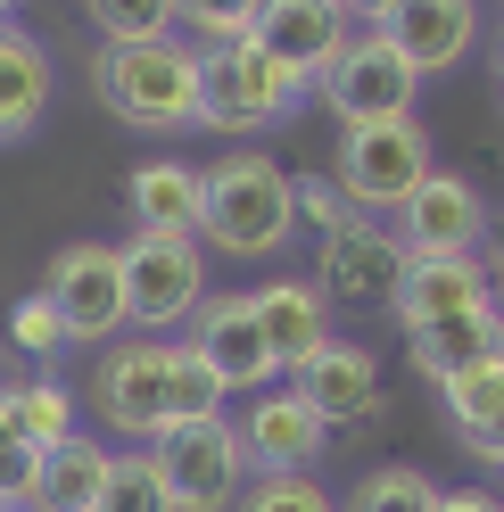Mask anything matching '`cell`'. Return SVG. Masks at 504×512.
Returning a JSON list of instances; mask_svg holds the SVG:
<instances>
[{
	"instance_id": "cell-1",
	"label": "cell",
	"mask_w": 504,
	"mask_h": 512,
	"mask_svg": "<svg viewBox=\"0 0 504 512\" xmlns=\"http://www.w3.org/2000/svg\"><path fill=\"white\" fill-rule=\"evenodd\" d=\"M91 405L116 438H166L174 422H207L224 413L215 372L191 356V339H108L100 372H91Z\"/></svg>"
},
{
	"instance_id": "cell-2",
	"label": "cell",
	"mask_w": 504,
	"mask_h": 512,
	"mask_svg": "<svg viewBox=\"0 0 504 512\" xmlns=\"http://www.w3.org/2000/svg\"><path fill=\"white\" fill-rule=\"evenodd\" d=\"M91 91L100 108L141 124V133H191L199 124V50L166 42H100L91 58Z\"/></svg>"
},
{
	"instance_id": "cell-3",
	"label": "cell",
	"mask_w": 504,
	"mask_h": 512,
	"mask_svg": "<svg viewBox=\"0 0 504 512\" xmlns=\"http://www.w3.org/2000/svg\"><path fill=\"white\" fill-rule=\"evenodd\" d=\"M199 232L224 256H281L298 232V174H281L265 149H232L207 166V215Z\"/></svg>"
},
{
	"instance_id": "cell-4",
	"label": "cell",
	"mask_w": 504,
	"mask_h": 512,
	"mask_svg": "<svg viewBox=\"0 0 504 512\" xmlns=\"http://www.w3.org/2000/svg\"><path fill=\"white\" fill-rule=\"evenodd\" d=\"M306 100V83L281 67L273 50L257 42H215L199 58V124H215V133H265V124H281Z\"/></svg>"
},
{
	"instance_id": "cell-5",
	"label": "cell",
	"mask_w": 504,
	"mask_h": 512,
	"mask_svg": "<svg viewBox=\"0 0 504 512\" xmlns=\"http://www.w3.org/2000/svg\"><path fill=\"white\" fill-rule=\"evenodd\" d=\"M149 463L166 479L174 512H232L248 488V446H240V422H224V413L174 422L166 438H149Z\"/></svg>"
},
{
	"instance_id": "cell-6",
	"label": "cell",
	"mask_w": 504,
	"mask_h": 512,
	"mask_svg": "<svg viewBox=\"0 0 504 512\" xmlns=\"http://www.w3.org/2000/svg\"><path fill=\"white\" fill-rule=\"evenodd\" d=\"M430 166H438V157H430L422 116H389V124H348V133H339L331 182L356 199V215H397L405 190H414Z\"/></svg>"
},
{
	"instance_id": "cell-7",
	"label": "cell",
	"mask_w": 504,
	"mask_h": 512,
	"mask_svg": "<svg viewBox=\"0 0 504 512\" xmlns=\"http://www.w3.org/2000/svg\"><path fill=\"white\" fill-rule=\"evenodd\" d=\"M124 306H133V323L157 339L174 323H191L207 306V256L199 240H174V232H133L124 240Z\"/></svg>"
},
{
	"instance_id": "cell-8",
	"label": "cell",
	"mask_w": 504,
	"mask_h": 512,
	"mask_svg": "<svg viewBox=\"0 0 504 512\" xmlns=\"http://www.w3.org/2000/svg\"><path fill=\"white\" fill-rule=\"evenodd\" d=\"M314 290L339 314H397V290H405V248L389 240V223H348L314 248Z\"/></svg>"
},
{
	"instance_id": "cell-9",
	"label": "cell",
	"mask_w": 504,
	"mask_h": 512,
	"mask_svg": "<svg viewBox=\"0 0 504 512\" xmlns=\"http://www.w3.org/2000/svg\"><path fill=\"white\" fill-rule=\"evenodd\" d=\"M50 306L67 314V339L75 347H108L124 323H133V306H124V248L108 240H75L50 256Z\"/></svg>"
},
{
	"instance_id": "cell-10",
	"label": "cell",
	"mask_w": 504,
	"mask_h": 512,
	"mask_svg": "<svg viewBox=\"0 0 504 512\" xmlns=\"http://www.w3.org/2000/svg\"><path fill=\"white\" fill-rule=\"evenodd\" d=\"M414 91H422V75L405 67V50L389 34H348V50H339L331 75H323V108L339 116V133H348V124L414 116Z\"/></svg>"
},
{
	"instance_id": "cell-11",
	"label": "cell",
	"mask_w": 504,
	"mask_h": 512,
	"mask_svg": "<svg viewBox=\"0 0 504 512\" xmlns=\"http://www.w3.org/2000/svg\"><path fill=\"white\" fill-rule=\"evenodd\" d=\"M488 199L471 190V174H422L414 190H405V207L389 215V240L405 248V256H480V240H488Z\"/></svg>"
},
{
	"instance_id": "cell-12",
	"label": "cell",
	"mask_w": 504,
	"mask_h": 512,
	"mask_svg": "<svg viewBox=\"0 0 504 512\" xmlns=\"http://www.w3.org/2000/svg\"><path fill=\"white\" fill-rule=\"evenodd\" d=\"M191 356L215 372V389H224V397H257L265 380H273V347H265L257 306H248V298H207L191 314Z\"/></svg>"
},
{
	"instance_id": "cell-13",
	"label": "cell",
	"mask_w": 504,
	"mask_h": 512,
	"mask_svg": "<svg viewBox=\"0 0 504 512\" xmlns=\"http://www.w3.org/2000/svg\"><path fill=\"white\" fill-rule=\"evenodd\" d=\"M248 42L273 50L298 83H323L331 58L348 50V9H339V0H265L257 25H248Z\"/></svg>"
},
{
	"instance_id": "cell-14",
	"label": "cell",
	"mask_w": 504,
	"mask_h": 512,
	"mask_svg": "<svg viewBox=\"0 0 504 512\" xmlns=\"http://www.w3.org/2000/svg\"><path fill=\"white\" fill-rule=\"evenodd\" d=\"M240 446H248V471H314L331 446V422L298 389H257L240 413Z\"/></svg>"
},
{
	"instance_id": "cell-15",
	"label": "cell",
	"mask_w": 504,
	"mask_h": 512,
	"mask_svg": "<svg viewBox=\"0 0 504 512\" xmlns=\"http://www.w3.org/2000/svg\"><path fill=\"white\" fill-rule=\"evenodd\" d=\"M290 389L323 413L331 430H339V422H372V413H381V356L356 347V339H323V347L298 364Z\"/></svg>"
},
{
	"instance_id": "cell-16",
	"label": "cell",
	"mask_w": 504,
	"mask_h": 512,
	"mask_svg": "<svg viewBox=\"0 0 504 512\" xmlns=\"http://www.w3.org/2000/svg\"><path fill=\"white\" fill-rule=\"evenodd\" d=\"M381 34L405 50L414 75H447V67L471 58V42H480V0H405Z\"/></svg>"
},
{
	"instance_id": "cell-17",
	"label": "cell",
	"mask_w": 504,
	"mask_h": 512,
	"mask_svg": "<svg viewBox=\"0 0 504 512\" xmlns=\"http://www.w3.org/2000/svg\"><path fill=\"white\" fill-rule=\"evenodd\" d=\"M438 397H447V422H455V446L471 463L504 471V347L496 356H480L471 372L438 380Z\"/></svg>"
},
{
	"instance_id": "cell-18",
	"label": "cell",
	"mask_w": 504,
	"mask_h": 512,
	"mask_svg": "<svg viewBox=\"0 0 504 512\" xmlns=\"http://www.w3.org/2000/svg\"><path fill=\"white\" fill-rule=\"evenodd\" d=\"M488 265L480 256H405V290H397V323L405 331H422L438 323V314H471V306H488Z\"/></svg>"
},
{
	"instance_id": "cell-19",
	"label": "cell",
	"mask_w": 504,
	"mask_h": 512,
	"mask_svg": "<svg viewBox=\"0 0 504 512\" xmlns=\"http://www.w3.org/2000/svg\"><path fill=\"white\" fill-rule=\"evenodd\" d=\"M248 306H257V331L273 347V372H298L331 339V306L314 281H265V290H248Z\"/></svg>"
},
{
	"instance_id": "cell-20",
	"label": "cell",
	"mask_w": 504,
	"mask_h": 512,
	"mask_svg": "<svg viewBox=\"0 0 504 512\" xmlns=\"http://www.w3.org/2000/svg\"><path fill=\"white\" fill-rule=\"evenodd\" d=\"M496 347H504V306L488 298V306H471V314H438V323L405 331V364H414L422 380H455V372H471L480 356H496Z\"/></svg>"
},
{
	"instance_id": "cell-21",
	"label": "cell",
	"mask_w": 504,
	"mask_h": 512,
	"mask_svg": "<svg viewBox=\"0 0 504 512\" xmlns=\"http://www.w3.org/2000/svg\"><path fill=\"white\" fill-rule=\"evenodd\" d=\"M108 446L100 438H58V446H42V463H34V488H25V512H91L100 504V488H108Z\"/></svg>"
},
{
	"instance_id": "cell-22",
	"label": "cell",
	"mask_w": 504,
	"mask_h": 512,
	"mask_svg": "<svg viewBox=\"0 0 504 512\" xmlns=\"http://www.w3.org/2000/svg\"><path fill=\"white\" fill-rule=\"evenodd\" d=\"M50 91H58V67L34 34L0 25V141H25L34 124L50 116Z\"/></svg>"
},
{
	"instance_id": "cell-23",
	"label": "cell",
	"mask_w": 504,
	"mask_h": 512,
	"mask_svg": "<svg viewBox=\"0 0 504 512\" xmlns=\"http://www.w3.org/2000/svg\"><path fill=\"white\" fill-rule=\"evenodd\" d=\"M207 215V166H182V157H157V166L133 174V223L141 232H174L191 240Z\"/></svg>"
},
{
	"instance_id": "cell-24",
	"label": "cell",
	"mask_w": 504,
	"mask_h": 512,
	"mask_svg": "<svg viewBox=\"0 0 504 512\" xmlns=\"http://www.w3.org/2000/svg\"><path fill=\"white\" fill-rule=\"evenodd\" d=\"M339 512H438V479L422 463H381V471L356 479V496Z\"/></svg>"
},
{
	"instance_id": "cell-25",
	"label": "cell",
	"mask_w": 504,
	"mask_h": 512,
	"mask_svg": "<svg viewBox=\"0 0 504 512\" xmlns=\"http://www.w3.org/2000/svg\"><path fill=\"white\" fill-rule=\"evenodd\" d=\"M91 512H174L166 479H157V463H149V446H133V455L108 463V488H100V504H91Z\"/></svg>"
},
{
	"instance_id": "cell-26",
	"label": "cell",
	"mask_w": 504,
	"mask_h": 512,
	"mask_svg": "<svg viewBox=\"0 0 504 512\" xmlns=\"http://www.w3.org/2000/svg\"><path fill=\"white\" fill-rule=\"evenodd\" d=\"M83 17L100 25L108 42H166L174 34V0H83Z\"/></svg>"
},
{
	"instance_id": "cell-27",
	"label": "cell",
	"mask_w": 504,
	"mask_h": 512,
	"mask_svg": "<svg viewBox=\"0 0 504 512\" xmlns=\"http://www.w3.org/2000/svg\"><path fill=\"white\" fill-rule=\"evenodd\" d=\"M232 512H339V504L314 488V471H257Z\"/></svg>"
},
{
	"instance_id": "cell-28",
	"label": "cell",
	"mask_w": 504,
	"mask_h": 512,
	"mask_svg": "<svg viewBox=\"0 0 504 512\" xmlns=\"http://www.w3.org/2000/svg\"><path fill=\"white\" fill-rule=\"evenodd\" d=\"M34 463H42V446L25 438V422H17V380H9V389H0V504H25Z\"/></svg>"
},
{
	"instance_id": "cell-29",
	"label": "cell",
	"mask_w": 504,
	"mask_h": 512,
	"mask_svg": "<svg viewBox=\"0 0 504 512\" xmlns=\"http://www.w3.org/2000/svg\"><path fill=\"white\" fill-rule=\"evenodd\" d=\"M9 347H17V356H34V364H50L58 347H75L67 339V314L50 306V290H34V298L9 306Z\"/></svg>"
},
{
	"instance_id": "cell-30",
	"label": "cell",
	"mask_w": 504,
	"mask_h": 512,
	"mask_svg": "<svg viewBox=\"0 0 504 512\" xmlns=\"http://www.w3.org/2000/svg\"><path fill=\"white\" fill-rule=\"evenodd\" d=\"M17 422L34 446H58V438H75V397L58 380H17Z\"/></svg>"
},
{
	"instance_id": "cell-31",
	"label": "cell",
	"mask_w": 504,
	"mask_h": 512,
	"mask_svg": "<svg viewBox=\"0 0 504 512\" xmlns=\"http://www.w3.org/2000/svg\"><path fill=\"white\" fill-rule=\"evenodd\" d=\"M257 9L265 0H174V17L191 25L199 42H240L248 25H257Z\"/></svg>"
},
{
	"instance_id": "cell-32",
	"label": "cell",
	"mask_w": 504,
	"mask_h": 512,
	"mask_svg": "<svg viewBox=\"0 0 504 512\" xmlns=\"http://www.w3.org/2000/svg\"><path fill=\"white\" fill-rule=\"evenodd\" d=\"M298 223H314V232L331 240V232H348V223H364V215H356V199H348L331 174H306V182H298Z\"/></svg>"
},
{
	"instance_id": "cell-33",
	"label": "cell",
	"mask_w": 504,
	"mask_h": 512,
	"mask_svg": "<svg viewBox=\"0 0 504 512\" xmlns=\"http://www.w3.org/2000/svg\"><path fill=\"white\" fill-rule=\"evenodd\" d=\"M339 9H348V25H364V34H381V25L405 9V0H339Z\"/></svg>"
},
{
	"instance_id": "cell-34",
	"label": "cell",
	"mask_w": 504,
	"mask_h": 512,
	"mask_svg": "<svg viewBox=\"0 0 504 512\" xmlns=\"http://www.w3.org/2000/svg\"><path fill=\"white\" fill-rule=\"evenodd\" d=\"M438 512H504L488 488H438Z\"/></svg>"
},
{
	"instance_id": "cell-35",
	"label": "cell",
	"mask_w": 504,
	"mask_h": 512,
	"mask_svg": "<svg viewBox=\"0 0 504 512\" xmlns=\"http://www.w3.org/2000/svg\"><path fill=\"white\" fill-rule=\"evenodd\" d=\"M488 240H496V281H504V215L488 223Z\"/></svg>"
},
{
	"instance_id": "cell-36",
	"label": "cell",
	"mask_w": 504,
	"mask_h": 512,
	"mask_svg": "<svg viewBox=\"0 0 504 512\" xmlns=\"http://www.w3.org/2000/svg\"><path fill=\"white\" fill-rule=\"evenodd\" d=\"M488 75H496V100H504V42H496V58H488Z\"/></svg>"
},
{
	"instance_id": "cell-37",
	"label": "cell",
	"mask_w": 504,
	"mask_h": 512,
	"mask_svg": "<svg viewBox=\"0 0 504 512\" xmlns=\"http://www.w3.org/2000/svg\"><path fill=\"white\" fill-rule=\"evenodd\" d=\"M9 17H17V0H0V25H9Z\"/></svg>"
},
{
	"instance_id": "cell-38",
	"label": "cell",
	"mask_w": 504,
	"mask_h": 512,
	"mask_svg": "<svg viewBox=\"0 0 504 512\" xmlns=\"http://www.w3.org/2000/svg\"><path fill=\"white\" fill-rule=\"evenodd\" d=\"M0 512H25V504H0Z\"/></svg>"
}]
</instances>
